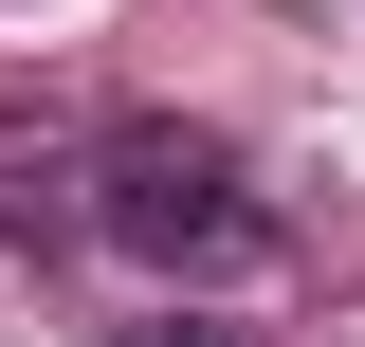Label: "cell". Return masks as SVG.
Here are the masks:
<instances>
[{"mask_svg":"<svg viewBox=\"0 0 365 347\" xmlns=\"http://www.w3.org/2000/svg\"><path fill=\"white\" fill-rule=\"evenodd\" d=\"M91 219H110L146 274H256L274 256V201L220 165V146H182V129H128V146H110V165H91Z\"/></svg>","mask_w":365,"mask_h":347,"instance_id":"1","label":"cell"},{"mask_svg":"<svg viewBox=\"0 0 365 347\" xmlns=\"http://www.w3.org/2000/svg\"><path fill=\"white\" fill-rule=\"evenodd\" d=\"M128 347H237V329H201V311H146V329H128Z\"/></svg>","mask_w":365,"mask_h":347,"instance_id":"2","label":"cell"}]
</instances>
